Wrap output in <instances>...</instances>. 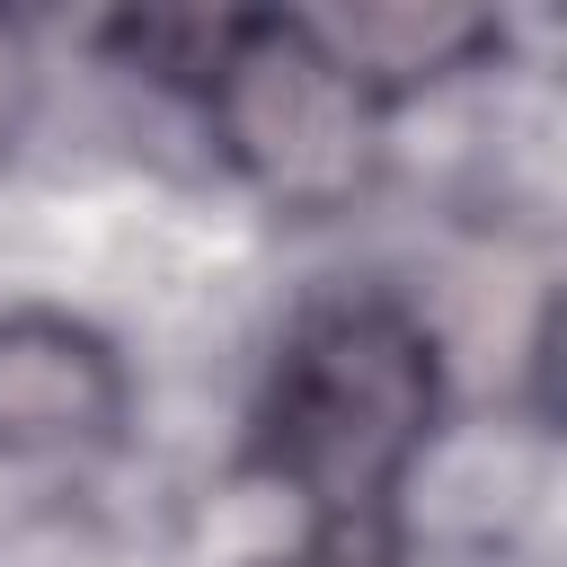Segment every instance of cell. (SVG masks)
Returning a JSON list of instances; mask_svg holds the SVG:
<instances>
[{
    "label": "cell",
    "mask_w": 567,
    "mask_h": 567,
    "mask_svg": "<svg viewBox=\"0 0 567 567\" xmlns=\"http://www.w3.org/2000/svg\"><path fill=\"white\" fill-rule=\"evenodd\" d=\"M124 425V363L62 310L0 319V461H80Z\"/></svg>",
    "instance_id": "3957f363"
},
{
    "label": "cell",
    "mask_w": 567,
    "mask_h": 567,
    "mask_svg": "<svg viewBox=\"0 0 567 567\" xmlns=\"http://www.w3.org/2000/svg\"><path fill=\"white\" fill-rule=\"evenodd\" d=\"M434 408L443 363L425 319L390 292H346L284 328L257 408V461L310 505L319 540H372L434 443Z\"/></svg>",
    "instance_id": "6da1fadb"
},
{
    "label": "cell",
    "mask_w": 567,
    "mask_h": 567,
    "mask_svg": "<svg viewBox=\"0 0 567 567\" xmlns=\"http://www.w3.org/2000/svg\"><path fill=\"white\" fill-rule=\"evenodd\" d=\"M195 89L221 159L292 221H328L381 177V97L310 35V18H221Z\"/></svg>",
    "instance_id": "7a4b0ae2"
},
{
    "label": "cell",
    "mask_w": 567,
    "mask_h": 567,
    "mask_svg": "<svg viewBox=\"0 0 567 567\" xmlns=\"http://www.w3.org/2000/svg\"><path fill=\"white\" fill-rule=\"evenodd\" d=\"M310 35L372 89V97H399L416 80H452L470 71L487 44H496V18L478 9H443V0H372V9H337V18H310Z\"/></svg>",
    "instance_id": "277c9868"
},
{
    "label": "cell",
    "mask_w": 567,
    "mask_h": 567,
    "mask_svg": "<svg viewBox=\"0 0 567 567\" xmlns=\"http://www.w3.org/2000/svg\"><path fill=\"white\" fill-rule=\"evenodd\" d=\"M27 106H35V53H27V35L0 18V159H9V142L27 133Z\"/></svg>",
    "instance_id": "5b68a950"
},
{
    "label": "cell",
    "mask_w": 567,
    "mask_h": 567,
    "mask_svg": "<svg viewBox=\"0 0 567 567\" xmlns=\"http://www.w3.org/2000/svg\"><path fill=\"white\" fill-rule=\"evenodd\" d=\"M266 567H399L381 540H310V549H292V558H266Z\"/></svg>",
    "instance_id": "8992f818"
}]
</instances>
